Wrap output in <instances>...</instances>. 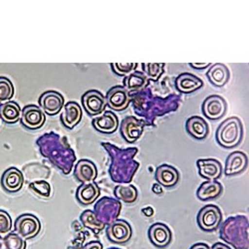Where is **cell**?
<instances>
[{"instance_id":"cell-1","label":"cell","mask_w":249,"mask_h":249,"mask_svg":"<svg viewBox=\"0 0 249 249\" xmlns=\"http://www.w3.org/2000/svg\"><path fill=\"white\" fill-rule=\"evenodd\" d=\"M148 86L135 94H130V97L136 115L142 118L146 126L151 127L159 117L178 111L181 97L177 94L163 98L154 96Z\"/></svg>"},{"instance_id":"cell-2","label":"cell","mask_w":249,"mask_h":249,"mask_svg":"<svg viewBox=\"0 0 249 249\" xmlns=\"http://www.w3.org/2000/svg\"><path fill=\"white\" fill-rule=\"evenodd\" d=\"M36 144L41 156L47 159L62 174L69 175L77 160L66 137L50 132L39 137Z\"/></svg>"},{"instance_id":"cell-3","label":"cell","mask_w":249,"mask_h":249,"mask_svg":"<svg viewBox=\"0 0 249 249\" xmlns=\"http://www.w3.org/2000/svg\"><path fill=\"white\" fill-rule=\"evenodd\" d=\"M110 158L109 175L111 179L119 184L130 183L137 174L140 162L135 160L138 148L121 149L111 142H101Z\"/></svg>"},{"instance_id":"cell-4","label":"cell","mask_w":249,"mask_h":249,"mask_svg":"<svg viewBox=\"0 0 249 249\" xmlns=\"http://www.w3.org/2000/svg\"><path fill=\"white\" fill-rule=\"evenodd\" d=\"M219 237L234 249H248L249 221L245 215L230 216L219 225Z\"/></svg>"},{"instance_id":"cell-5","label":"cell","mask_w":249,"mask_h":249,"mask_svg":"<svg viewBox=\"0 0 249 249\" xmlns=\"http://www.w3.org/2000/svg\"><path fill=\"white\" fill-rule=\"evenodd\" d=\"M243 138V126L237 117L224 120L216 130L215 140L220 147L232 149L237 147Z\"/></svg>"},{"instance_id":"cell-6","label":"cell","mask_w":249,"mask_h":249,"mask_svg":"<svg viewBox=\"0 0 249 249\" xmlns=\"http://www.w3.org/2000/svg\"><path fill=\"white\" fill-rule=\"evenodd\" d=\"M122 211V203L117 198L104 196L96 201L94 213L98 219L106 226L119 219Z\"/></svg>"},{"instance_id":"cell-7","label":"cell","mask_w":249,"mask_h":249,"mask_svg":"<svg viewBox=\"0 0 249 249\" xmlns=\"http://www.w3.org/2000/svg\"><path fill=\"white\" fill-rule=\"evenodd\" d=\"M222 213L218 206L214 204H207L199 210L196 222L201 231L205 232L215 231L222 223Z\"/></svg>"},{"instance_id":"cell-8","label":"cell","mask_w":249,"mask_h":249,"mask_svg":"<svg viewBox=\"0 0 249 249\" xmlns=\"http://www.w3.org/2000/svg\"><path fill=\"white\" fill-rule=\"evenodd\" d=\"M15 231L26 239L36 237L41 231V222L38 217L31 213H24L18 216L14 223Z\"/></svg>"},{"instance_id":"cell-9","label":"cell","mask_w":249,"mask_h":249,"mask_svg":"<svg viewBox=\"0 0 249 249\" xmlns=\"http://www.w3.org/2000/svg\"><path fill=\"white\" fill-rule=\"evenodd\" d=\"M83 109L92 117H97L105 112L107 107L106 98L98 90H89L83 94L81 98Z\"/></svg>"},{"instance_id":"cell-10","label":"cell","mask_w":249,"mask_h":249,"mask_svg":"<svg viewBox=\"0 0 249 249\" xmlns=\"http://www.w3.org/2000/svg\"><path fill=\"white\" fill-rule=\"evenodd\" d=\"M146 124L142 120L135 116H128L124 118L120 124V133L122 138L129 143H134L142 135Z\"/></svg>"},{"instance_id":"cell-11","label":"cell","mask_w":249,"mask_h":249,"mask_svg":"<svg viewBox=\"0 0 249 249\" xmlns=\"http://www.w3.org/2000/svg\"><path fill=\"white\" fill-rule=\"evenodd\" d=\"M106 234L108 239L116 244H124L131 240L133 230L130 223L124 219H117L107 225Z\"/></svg>"},{"instance_id":"cell-12","label":"cell","mask_w":249,"mask_h":249,"mask_svg":"<svg viewBox=\"0 0 249 249\" xmlns=\"http://www.w3.org/2000/svg\"><path fill=\"white\" fill-rule=\"evenodd\" d=\"M22 126L27 130H38L43 127L46 122V115L39 106L26 105L21 111L20 118Z\"/></svg>"},{"instance_id":"cell-13","label":"cell","mask_w":249,"mask_h":249,"mask_svg":"<svg viewBox=\"0 0 249 249\" xmlns=\"http://www.w3.org/2000/svg\"><path fill=\"white\" fill-rule=\"evenodd\" d=\"M226 109L227 104L225 100L218 95L206 97L201 105V111L204 117L213 121L221 119L225 115Z\"/></svg>"},{"instance_id":"cell-14","label":"cell","mask_w":249,"mask_h":249,"mask_svg":"<svg viewBox=\"0 0 249 249\" xmlns=\"http://www.w3.org/2000/svg\"><path fill=\"white\" fill-rule=\"evenodd\" d=\"M39 107L45 115L55 116L64 107V97L54 90L46 91L39 98Z\"/></svg>"},{"instance_id":"cell-15","label":"cell","mask_w":249,"mask_h":249,"mask_svg":"<svg viewBox=\"0 0 249 249\" xmlns=\"http://www.w3.org/2000/svg\"><path fill=\"white\" fill-rule=\"evenodd\" d=\"M107 106H109L114 111H124L126 110L131 104L130 93L123 86L112 87L106 95Z\"/></svg>"},{"instance_id":"cell-16","label":"cell","mask_w":249,"mask_h":249,"mask_svg":"<svg viewBox=\"0 0 249 249\" xmlns=\"http://www.w3.org/2000/svg\"><path fill=\"white\" fill-rule=\"evenodd\" d=\"M148 236L151 243L160 249L168 247L173 238L170 227L161 222H156L149 227Z\"/></svg>"},{"instance_id":"cell-17","label":"cell","mask_w":249,"mask_h":249,"mask_svg":"<svg viewBox=\"0 0 249 249\" xmlns=\"http://www.w3.org/2000/svg\"><path fill=\"white\" fill-rule=\"evenodd\" d=\"M196 167L198 175L207 180H217L223 173L221 162L215 159H199L196 160Z\"/></svg>"},{"instance_id":"cell-18","label":"cell","mask_w":249,"mask_h":249,"mask_svg":"<svg viewBox=\"0 0 249 249\" xmlns=\"http://www.w3.org/2000/svg\"><path fill=\"white\" fill-rule=\"evenodd\" d=\"M92 126L99 133L111 135L119 129V119L113 112L105 111L92 120Z\"/></svg>"},{"instance_id":"cell-19","label":"cell","mask_w":249,"mask_h":249,"mask_svg":"<svg viewBox=\"0 0 249 249\" xmlns=\"http://www.w3.org/2000/svg\"><path fill=\"white\" fill-rule=\"evenodd\" d=\"M248 168L247 156L239 151L228 155L225 160L224 175L226 177H233L243 173Z\"/></svg>"},{"instance_id":"cell-20","label":"cell","mask_w":249,"mask_h":249,"mask_svg":"<svg viewBox=\"0 0 249 249\" xmlns=\"http://www.w3.org/2000/svg\"><path fill=\"white\" fill-rule=\"evenodd\" d=\"M179 173L178 171L170 164H161L157 168L155 178L156 181L165 189H172L179 181Z\"/></svg>"},{"instance_id":"cell-21","label":"cell","mask_w":249,"mask_h":249,"mask_svg":"<svg viewBox=\"0 0 249 249\" xmlns=\"http://www.w3.org/2000/svg\"><path fill=\"white\" fill-rule=\"evenodd\" d=\"M73 176L81 183L94 182L98 177L96 164L90 160H80L75 165Z\"/></svg>"},{"instance_id":"cell-22","label":"cell","mask_w":249,"mask_h":249,"mask_svg":"<svg viewBox=\"0 0 249 249\" xmlns=\"http://www.w3.org/2000/svg\"><path fill=\"white\" fill-rule=\"evenodd\" d=\"M24 184L22 172L17 168H9L1 177V185L5 192L9 194L18 193Z\"/></svg>"},{"instance_id":"cell-23","label":"cell","mask_w":249,"mask_h":249,"mask_svg":"<svg viewBox=\"0 0 249 249\" xmlns=\"http://www.w3.org/2000/svg\"><path fill=\"white\" fill-rule=\"evenodd\" d=\"M175 86L176 89L181 94H191L202 88L203 82L196 75L186 72L179 74L176 78Z\"/></svg>"},{"instance_id":"cell-24","label":"cell","mask_w":249,"mask_h":249,"mask_svg":"<svg viewBox=\"0 0 249 249\" xmlns=\"http://www.w3.org/2000/svg\"><path fill=\"white\" fill-rule=\"evenodd\" d=\"M64 111L60 116L63 126L68 130H73L82 120V109L78 103L70 101L64 105Z\"/></svg>"},{"instance_id":"cell-25","label":"cell","mask_w":249,"mask_h":249,"mask_svg":"<svg viewBox=\"0 0 249 249\" xmlns=\"http://www.w3.org/2000/svg\"><path fill=\"white\" fill-rule=\"evenodd\" d=\"M185 130L192 138L198 141L206 139L210 134L209 124L199 116H193L186 120Z\"/></svg>"},{"instance_id":"cell-26","label":"cell","mask_w":249,"mask_h":249,"mask_svg":"<svg viewBox=\"0 0 249 249\" xmlns=\"http://www.w3.org/2000/svg\"><path fill=\"white\" fill-rule=\"evenodd\" d=\"M100 194V188L96 182L82 183L76 191V198L83 205H90L99 198Z\"/></svg>"},{"instance_id":"cell-27","label":"cell","mask_w":249,"mask_h":249,"mask_svg":"<svg viewBox=\"0 0 249 249\" xmlns=\"http://www.w3.org/2000/svg\"><path fill=\"white\" fill-rule=\"evenodd\" d=\"M223 193V185L217 180H207L202 182L196 191V196L200 201L213 200Z\"/></svg>"},{"instance_id":"cell-28","label":"cell","mask_w":249,"mask_h":249,"mask_svg":"<svg viewBox=\"0 0 249 249\" xmlns=\"http://www.w3.org/2000/svg\"><path fill=\"white\" fill-rule=\"evenodd\" d=\"M206 77L212 84L215 87H223L231 79V72L224 64H212L210 70L206 73Z\"/></svg>"},{"instance_id":"cell-29","label":"cell","mask_w":249,"mask_h":249,"mask_svg":"<svg viewBox=\"0 0 249 249\" xmlns=\"http://www.w3.org/2000/svg\"><path fill=\"white\" fill-rule=\"evenodd\" d=\"M150 84L149 79L143 73L140 71H134L129 75L124 76L123 80V87L128 92H139L146 88Z\"/></svg>"},{"instance_id":"cell-30","label":"cell","mask_w":249,"mask_h":249,"mask_svg":"<svg viewBox=\"0 0 249 249\" xmlns=\"http://www.w3.org/2000/svg\"><path fill=\"white\" fill-rule=\"evenodd\" d=\"M21 118V109L14 101L0 104V119L5 124H16Z\"/></svg>"},{"instance_id":"cell-31","label":"cell","mask_w":249,"mask_h":249,"mask_svg":"<svg viewBox=\"0 0 249 249\" xmlns=\"http://www.w3.org/2000/svg\"><path fill=\"white\" fill-rule=\"evenodd\" d=\"M116 198L127 204H133L138 200L139 193L133 184H119L114 189Z\"/></svg>"},{"instance_id":"cell-32","label":"cell","mask_w":249,"mask_h":249,"mask_svg":"<svg viewBox=\"0 0 249 249\" xmlns=\"http://www.w3.org/2000/svg\"><path fill=\"white\" fill-rule=\"evenodd\" d=\"M80 222L82 225L88 228V230L92 231L95 234H99L102 231H104V228L106 227L105 224H103L97 217L96 213L94 211L91 210H86L83 212L80 215Z\"/></svg>"},{"instance_id":"cell-33","label":"cell","mask_w":249,"mask_h":249,"mask_svg":"<svg viewBox=\"0 0 249 249\" xmlns=\"http://www.w3.org/2000/svg\"><path fill=\"white\" fill-rule=\"evenodd\" d=\"M29 190L33 192L36 196L43 197V198H48L51 196L52 194V188L51 184L44 180V179H38L34 180L29 183Z\"/></svg>"},{"instance_id":"cell-34","label":"cell","mask_w":249,"mask_h":249,"mask_svg":"<svg viewBox=\"0 0 249 249\" xmlns=\"http://www.w3.org/2000/svg\"><path fill=\"white\" fill-rule=\"evenodd\" d=\"M5 249H26V241L16 231H10L3 236Z\"/></svg>"},{"instance_id":"cell-35","label":"cell","mask_w":249,"mask_h":249,"mask_svg":"<svg viewBox=\"0 0 249 249\" xmlns=\"http://www.w3.org/2000/svg\"><path fill=\"white\" fill-rule=\"evenodd\" d=\"M164 63H142V67L143 74L152 81L157 82L164 72Z\"/></svg>"},{"instance_id":"cell-36","label":"cell","mask_w":249,"mask_h":249,"mask_svg":"<svg viewBox=\"0 0 249 249\" xmlns=\"http://www.w3.org/2000/svg\"><path fill=\"white\" fill-rule=\"evenodd\" d=\"M14 96V86L7 77H0V104L9 102Z\"/></svg>"},{"instance_id":"cell-37","label":"cell","mask_w":249,"mask_h":249,"mask_svg":"<svg viewBox=\"0 0 249 249\" xmlns=\"http://www.w3.org/2000/svg\"><path fill=\"white\" fill-rule=\"evenodd\" d=\"M112 71L118 76H127L137 69L138 63H111Z\"/></svg>"},{"instance_id":"cell-38","label":"cell","mask_w":249,"mask_h":249,"mask_svg":"<svg viewBox=\"0 0 249 249\" xmlns=\"http://www.w3.org/2000/svg\"><path fill=\"white\" fill-rule=\"evenodd\" d=\"M12 219L7 212L0 210V234H7L11 231Z\"/></svg>"},{"instance_id":"cell-39","label":"cell","mask_w":249,"mask_h":249,"mask_svg":"<svg viewBox=\"0 0 249 249\" xmlns=\"http://www.w3.org/2000/svg\"><path fill=\"white\" fill-rule=\"evenodd\" d=\"M80 249H103V244L98 240H92L86 243L84 246Z\"/></svg>"},{"instance_id":"cell-40","label":"cell","mask_w":249,"mask_h":249,"mask_svg":"<svg viewBox=\"0 0 249 249\" xmlns=\"http://www.w3.org/2000/svg\"><path fill=\"white\" fill-rule=\"evenodd\" d=\"M189 65L196 69V70H203L205 68H207L209 66H212V63H201V64H198V63H189Z\"/></svg>"},{"instance_id":"cell-41","label":"cell","mask_w":249,"mask_h":249,"mask_svg":"<svg viewBox=\"0 0 249 249\" xmlns=\"http://www.w3.org/2000/svg\"><path fill=\"white\" fill-rule=\"evenodd\" d=\"M142 213L144 216L151 217V216L154 215L155 211H154V209H153L152 206H147V207H144V209L142 210Z\"/></svg>"},{"instance_id":"cell-42","label":"cell","mask_w":249,"mask_h":249,"mask_svg":"<svg viewBox=\"0 0 249 249\" xmlns=\"http://www.w3.org/2000/svg\"><path fill=\"white\" fill-rule=\"evenodd\" d=\"M152 191H153V193H154V194H156V195H158V196H160V195H162V193H163V191H162V186H161V185H160L158 182H156L155 184H153V186H152Z\"/></svg>"},{"instance_id":"cell-43","label":"cell","mask_w":249,"mask_h":249,"mask_svg":"<svg viewBox=\"0 0 249 249\" xmlns=\"http://www.w3.org/2000/svg\"><path fill=\"white\" fill-rule=\"evenodd\" d=\"M190 249H211V247L204 242H198L194 244Z\"/></svg>"},{"instance_id":"cell-44","label":"cell","mask_w":249,"mask_h":249,"mask_svg":"<svg viewBox=\"0 0 249 249\" xmlns=\"http://www.w3.org/2000/svg\"><path fill=\"white\" fill-rule=\"evenodd\" d=\"M211 249H231V247L222 243V242H216L211 247Z\"/></svg>"},{"instance_id":"cell-45","label":"cell","mask_w":249,"mask_h":249,"mask_svg":"<svg viewBox=\"0 0 249 249\" xmlns=\"http://www.w3.org/2000/svg\"><path fill=\"white\" fill-rule=\"evenodd\" d=\"M0 249H5L4 241H3V236L0 234Z\"/></svg>"},{"instance_id":"cell-46","label":"cell","mask_w":249,"mask_h":249,"mask_svg":"<svg viewBox=\"0 0 249 249\" xmlns=\"http://www.w3.org/2000/svg\"><path fill=\"white\" fill-rule=\"evenodd\" d=\"M107 249H121V248H118V247H110V248H107Z\"/></svg>"}]
</instances>
